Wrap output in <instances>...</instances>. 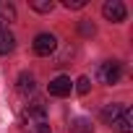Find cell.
I'll return each instance as SVG.
<instances>
[{
  "instance_id": "cell-8",
  "label": "cell",
  "mask_w": 133,
  "mask_h": 133,
  "mask_svg": "<svg viewBox=\"0 0 133 133\" xmlns=\"http://www.w3.org/2000/svg\"><path fill=\"white\" fill-rule=\"evenodd\" d=\"M13 47H16V39H13V34H11L8 29H0V55H8V52H13Z\"/></svg>"
},
{
  "instance_id": "cell-10",
  "label": "cell",
  "mask_w": 133,
  "mask_h": 133,
  "mask_svg": "<svg viewBox=\"0 0 133 133\" xmlns=\"http://www.w3.org/2000/svg\"><path fill=\"white\" fill-rule=\"evenodd\" d=\"M123 107H125V104H107V107H104V112H102L104 123H110V125H112V120L120 115V110H123Z\"/></svg>"
},
{
  "instance_id": "cell-3",
  "label": "cell",
  "mask_w": 133,
  "mask_h": 133,
  "mask_svg": "<svg viewBox=\"0 0 133 133\" xmlns=\"http://www.w3.org/2000/svg\"><path fill=\"white\" fill-rule=\"evenodd\" d=\"M55 50H57V39H55L52 34H39V37L34 39V52H37V55L47 57V55H52Z\"/></svg>"
},
{
  "instance_id": "cell-16",
  "label": "cell",
  "mask_w": 133,
  "mask_h": 133,
  "mask_svg": "<svg viewBox=\"0 0 133 133\" xmlns=\"http://www.w3.org/2000/svg\"><path fill=\"white\" fill-rule=\"evenodd\" d=\"M81 31H84V34H94V24H84Z\"/></svg>"
},
{
  "instance_id": "cell-12",
  "label": "cell",
  "mask_w": 133,
  "mask_h": 133,
  "mask_svg": "<svg viewBox=\"0 0 133 133\" xmlns=\"http://www.w3.org/2000/svg\"><path fill=\"white\" fill-rule=\"evenodd\" d=\"M29 8L37 13H50L52 11V0H29Z\"/></svg>"
},
{
  "instance_id": "cell-15",
  "label": "cell",
  "mask_w": 133,
  "mask_h": 133,
  "mask_svg": "<svg viewBox=\"0 0 133 133\" xmlns=\"http://www.w3.org/2000/svg\"><path fill=\"white\" fill-rule=\"evenodd\" d=\"M34 130H37V133H52V130H50V123H39Z\"/></svg>"
},
{
  "instance_id": "cell-13",
  "label": "cell",
  "mask_w": 133,
  "mask_h": 133,
  "mask_svg": "<svg viewBox=\"0 0 133 133\" xmlns=\"http://www.w3.org/2000/svg\"><path fill=\"white\" fill-rule=\"evenodd\" d=\"M89 89H91V81H89L86 76H81V78L76 81V91H78V94H89Z\"/></svg>"
},
{
  "instance_id": "cell-7",
  "label": "cell",
  "mask_w": 133,
  "mask_h": 133,
  "mask_svg": "<svg viewBox=\"0 0 133 133\" xmlns=\"http://www.w3.org/2000/svg\"><path fill=\"white\" fill-rule=\"evenodd\" d=\"M16 89H18L21 94H34V89H37V84H34V76H31V73H21V76H18V84H16Z\"/></svg>"
},
{
  "instance_id": "cell-4",
  "label": "cell",
  "mask_w": 133,
  "mask_h": 133,
  "mask_svg": "<svg viewBox=\"0 0 133 133\" xmlns=\"http://www.w3.org/2000/svg\"><path fill=\"white\" fill-rule=\"evenodd\" d=\"M102 13H104V18H107V21L117 24V21H123V18H125V5L120 3V0H107V3L102 5Z\"/></svg>"
},
{
  "instance_id": "cell-5",
  "label": "cell",
  "mask_w": 133,
  "mask_h": 133,
  "mask_svg": "<svg viewBox=\"0 0 133 133\" xmlns=\"http://www.w3.org/2000/svg\"><path fill=\"white\" fill-rule=\"evenodd\" d=\"M71 89H73V84H71L68 76H57V78L50 81V94H52V97H68Z\"/></svg>"
},
{
  "instance_id": "cell-11",
  "label": "cell",
  "mask_w": 133,
  "mask_h": 133,
  "mask_svg": "<svg viewBox=\"0 0 133 133\" xmlns=\"http://www.w3.org/2000/svg\"><path fill=\"white\" fill-rule=\"evenodd\" d=\"M71 130H73V133H91V123H89L86 117H76V120L71 123Z\"/></svg>"
},
{
  "instance_id": "cell-9",
  "label": "cell",
  "mask_w": 133,
  "mask_h": 133,
  "mask_svg": "<svg viewBox=\"0 0 133 133\" xmlns=\"http://www.w3.org/2000/svg\"><path fill=\"white\" fill-rule=\"evenodd\" d=\"M11 21H16V8L8 0H0V24H11Z\"/></svg>"
},
{
  "instance_id": "cell-6",
  "label": "cell",
  "mask_w": 133,
  "mask_h": 133,
  "mask_svg": "<svg viewBox=\"0 0 133 133\" xmlns=\"http://www.w3.org/2000/svg\"><path fill=\"white\" fill-rule=\"evenodd\" d=\"M112 128H115V130H120V133H133V115H130V110H128V107H123V110H120V115L112 120Z\"/></svg>"
},
{
  "instance_id": "cell-14",
  "label": "cell",
  "mask_w": 133,
  "mask_h": 133,
  "mask_svg": "<svg viewBox=\"0 0 133 133\" xmlns=\"http://www.w3.org/2000/svg\"><path fill=\"white\" fill-rule=\"evenodd\" d=\"M86 5V0H63V8H68V11H78Z\"/></svg>"
},
{
  "instance_id": "cell-1",
  "label": "cell",
  "mask_w": 133,
  "mask_h": 133,
  "mask_svg": "<svg viewBox=\"0 0 133 133\" xmlns=\"http://www.w3.org/2000/svg\"><path fill=\"white\" fill-rule=\"evenodd\" d=\"M24 123H26V128H37L39 123H47V107L42 104V102H31L26 110H24Z\"/></svg>"
},
{
  "instance_id": "cell-2",
  "label": "cell",
  "mask_w": 133,
  "mask_h": 133,
  "mask_svg": "<svg viewBox=\"0 0 133 133\" xmlns=\"http://www.w3.org/2000/svg\"><path fill=\"white\" fill-rule=\"evenodd\" d=\"M120 73H123V68H120V63H115V60L102 63L99 68H97V78H99V84H107V86L117 84V81H120Z\"/></svg>"
}]
</instances>
